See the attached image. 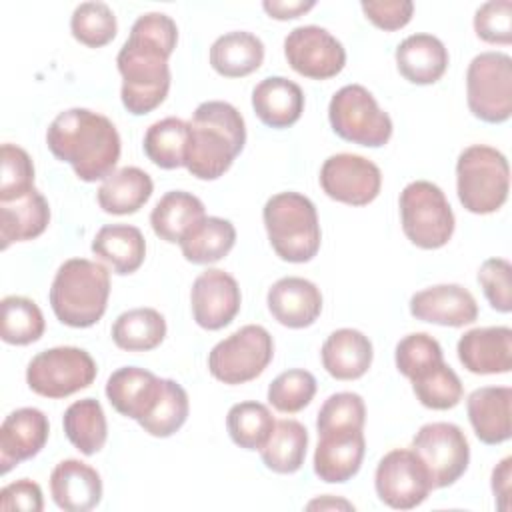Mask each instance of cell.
I'll return each mask as SVG.
<instances>
[{
  "label": "cell",
  "instance_id": "6da1fadb",
  "mask_svg": "<svg viewBox=\"0 0 512 512\" xmlns=\"http://www.w3.org/2000/svg\"><path fill=\"white\" fill-rule=\"evenodd\" d=\"M176 42L178 28L168 14L146 12L132 24L116 56L122 76L120 98L130 114H148L166 100L172 78L168 58Z\"/></svg>",
  "mask_w": 512,
  "mask_h": 512
},
{
  "label": "cell",
  "instance_id": "7a4b0ae2",
  "mask_svg": "<svg viewBox=\"0 0 512 512\" xmlns=\"http://www.w3.org/2000/svg\"><path fill=\"white\" fill-rule=\"evenodd\" d=\"M54 158L68 162L84 182L108 178L120 160V134L110 118L88 108L60 112L46 130Z\"/></svg>",
  "mask_w": 512,
  "mask_h": 512
},
{
  "label": "cell",
  "instance_id": "3957f363",
  "mask_svg": "<svg viewBox=\"0 0 512 512\" xmlns=\"http://www.w3.org/2000/svg\"><path fill=\"white\" fill-rule=\"evenodd\" d=\"M184 166L198 180L220 178L246 144L242 114L222 100L202 102L190 118Z\"/></svg>",
  "mask_w": 512,
  "mask_h": 512
},
{
  "label": "cell",
  "instance_id": "277c9868",
  "mask_svg": "<svg viewBox=\"0 0 512 512\" xmlns=\"http://www.w3.org/2000/svg\"><path fill=\"white\" fill-rule=\"evenodd\" d=\"M108 296V268L86 258H70L60 264L50 286L54 316L72 328L94 326L106 312Z\"/></svg>",
  "mask_w": 512,
  "mask_h": 512
},
{
  "label": "cell",
  "instance_id": "5b68a950",
  "mask_svg": "<svg viewBox=\"0 0 512 512\" xmlns=\"http://www.w3.org/2000/svg\"><path fill=\"white\" fill-rule=\"evenodd\" d=\"M264 228L274 252L294 264L310 262L320 250L316 206L300 192H278L262 208Z\"/></svg>",
  "mask_w": 512,
  "mask_h": 512
},
{
  "label": "cell",
  "instance_id": "8992f818",
  "mask_svg": "<svg viewBox=\"0 0 512 512\" xmlns=\"http://www.w3.org/2000/svg\"><path fill=\"white\" fill-rule=\"evenodd\" d=\"M510 190L506 156L486 144L464 148L456 160V192L472 214H492L504 206Z\"/></svg>",
  "mask_w": 512,
  "mask_h": 512
},
{
  "label": "cell",
  "instance_id": "52a82bcc",
  "mask_svg": "<svg viewBox=\"0 0 512 512\" xmlns=\"http://www.w3.org/2000/svg\"><path fill=\"white\" fill-rule=\"evenodd\" d=\"M400 220L406 238L422 248L436 250L454 234V212L434 182L414 180L400 192Z\"/></svg>",
  "mask_w": 512,
  "mask_h": 512
},
{
  "label": "cell",
  "instance_id": "ba28073f",
  "mask_svg": "<svg viewBox=\"0 0 512 512\" xmlns=\"http://www.w3.org/2000/svg\"><path fill=\"white\" fill-rule=\"evenodd\" d=\"M332 130L346 142L366 148H380L392 136V120L378 106L372 92L360 84H346L328 104Z\"/></svg>",
  "mask_w": 512,
  "mask_h": 512
},
{
  "label": "cell",
  "instance_id": "9c48e42d",
  "mask_svg": "<svg viewBox=\"0 0 512 512\" xmlns=\"http://www.w3.org/2000/svg\"><path fill=\"white\" fill-rule=\"evenodd\" d=\"M470 112L488 124L506 122L512 114V58L504 52H482L466 70Z\"/></svg>",
  "mask_w": 512,
  "mask_h": 512
},
{
  "label": "cell",
  "instance_id": "30bf717a",
  "mask_svg": "<svg viewBox=\"0 0 512 512\" xmlns=\"http://www.w3.org/2000/svg\"><path fill=\"white\" fill-rule=\"evenodd\" d=\"M274 356V340L264 326L246 324L220 340L208 354L210 374L224 384L258 378Z\"/></svg>",
  "mask_w": 512,
  "mask_h": 512
},
{
  "label": "cell",
  "instance_id": "8fae6325",
  "mask_svg": "<svg viewBox=\"0 0 512 512\" xmlns=\"http://www.w3.org/2000/svg\"><path fill=\"white\" fill-rule=\"evenodd\" d=\"M98 374L94 358L76 346H56L38 352L26 368L32 392L44 398H66L88 388Z\"/></svg>",
  "mask_w": 512,
  "mask_h": 512
},
{
  "label": "cell",
  "instance_id": "7c38bea8",
  "mask_svg": "<svg viewBox=\"0 0 512 512\" xmlns=\"http://www.w3.org/2000/svg\"><path fill=\"white\" fill-rule=\"evenodd\" d=\"M374 488L378 498L394 510L416 508L434 490L428 468L412 448H394L380 458Z\"/></svg>",
  "mask_w": 512,
  "mask_h": 512
},
{
  "label": "cell",
  "instance_id": "4fadbf2b",
  "mask_svg": "<svg viewBox=\"0 0 512 512\" xmlns=\"http://www.w3.org/2000/svg\"><path fill=\"white\" fill-rule=\"evenodd\" d=\"M412 450L428 468L434 488L454 484L466 472L470 462L466 434L452 422L424 424L412 438Z\"/></svg>",
  "mask_w": 512,
  "mask_h": 512
},
{
  "label": "cell",
  "instance_id": "5bb4252c",
  "mask_svg": "<svg viewBox=\"0 0 512 512\" xmlns=\"http://www.w3.org/2000/svg\"><path fill=\"white\" fill-rule=\"evenodd\" d=\"M284 56L294 72L312 80H328L342 72L346 50L326 28L298 26L284 38Z\"/></svg>",
  "mask_w": 512,
  "mask_h": 512
},
{
  "label": "cell",
  "instance_id": "9a60e30c",
  "mask_svg": "<svg viewBox=\"0 0 512 512\" xmlns=\"http://www.w3.org/2000/svg\"><path fill=\"white\" fill-rule=\"evenodd\" d=\"M320 186L324 194L348 206H366L380 194V168L358 154H334L320 168Z\"/></svg>",
  "mask_w": 512,
  "mask_h": 512
},
{
  "label": "cell",
  "instance_id": "2e32d148",
  "mask_svg": "<svg viewBox=\"0 0 512 512\" xmlns=\"http://www.w3.org/2000/svg\"><path fill=\"white\" fill-rule=\"evenodd\" d=\"M240 302L242 294L236 278L220 268H208L192 282V316L204 330H220L228 326L236 318Z\"/></svg>",
  "mask_w": 512,
  "mask_h": 512
},
{
  "label": "cell",
  "instance_id": "e0dca14e",
  "mask_svg": "<svg viewBox=\"0 0 512 512\" xmlns=\"http://www.w3.org/2000/svg\"><path fill=\"white\" fill-rule=\"evenodd\" d=\"M410 314L422 322L460 328L478 318V304L460 284H436L410 298Z\"/></svg>",
  "mask_w": 512,
  "mask_h": 512
},
{
  "label": "cell",
  "instance_id": "ac0fdd59",
  "mask_svg": "<svg viewBox=\"0 0 512 512\" xmlns=\"http://www.w3.org/2000/svg\"><path fill=\"white\" fill-rule=\"evenodd\" d=\"M50 432L48 418L38 408H18L0 426V472L34 458L46 444Z\"/></svg>",
  "mask_w": 512,
  "mask_h": 512
},
{
  "label": "cell",
  "instance_id": "d6986e66",
  "mask_svg": "<svg viewBox=\"0 0 512 512\" xmlns=\"http://www.w3.org/2000/svg\"><path fill=\"white\" fill-rule=\"evenodd\" d=\"M456 352L472 374H506L512 368V330L508 326L472 328L458 340Z\"/></svg>",
  "mask_w": 512,
  "mask_h": 512
},
{
  "label": "cell",
  "instance_id": "ffe728a7",
  "mask_svg": "<svg viewBox=\"0 0 512 512\" xmlns=\"http://www.w3.org/2000/svg\"><path fill=\"white\" fill-rule=\"evenodd\" d=\"M274 320L286 328L312 326L322 312L320 288L300 276H286L272 284L266 296Z\"/></svg>",
  "mask_w": 512,
  "mask_h": 512
},
{
  "label": "cell",
  "instance_id": "44dd1931",
  "mask_svg": "<svg viewBox=\"0 0 512 512\" xmlns=\"http://www.w3.org/2000/svg\"><path fill=\"white\" fill-rule=\"evenodd\" d=\"M164 378L138 366H124L110 374L106 382V398L112 408L136 422H140L154 408Z\"/></svg>",
  "mask_w": 512,
  "mask_h": 512
},
{
  "label": "cell",
  "instance_id": "7402d4cb",
  "mask_svg": "<svg viewBox=\"0 0 512 512\" xmlns=\"http://www.w3.org/2000/svg\"><path fill=\"white\" fill-rule=\"evenodd\" d=\"M50 494L60 510L88 512L102 500V480L90 464L66 458L50 474Z\"/></svg>",
  "mask_w": 512,
  "mask_h": 512
},
{
  "label": "cell",
  "instance_id": "603a6c76",
  "mask_svg": "<svg viewBox=\"0 0 512 512\" xmlns=\"http://www.w3.org/2000/svg\"><path fill=\"white\" fill-rule=\"evenodd\" d=\"M318 436L320 440L314 452L316 476L328 484H342L356 476L366 452L362 430L326 432Z\"/></svg>",
  "mask_w": 512,
  "mask_h": 512
},
{
  "label": "cell",
  "instance_id": "cb8c5ba5",
  "mask_svg": "<svg viewBox=\"0 0 512 512\" xmlns=\"http://www.w3.org/2000/svg\"><path fill=\"white\" fill-rule=\"evenodd\" d=\"M510 402L512 388L508 386H482L470 392L466 410L474 434L480 442L496 446L510 438Z\"/></svg>",
  "mask_w": 512,
  "mask_h": 512
},
{
  "label": "cell",
  "instance_id": "d4e9b609",
  "mask_svg": "<svg viewBox=\"0 0 512 512\" xmlns=\"http://www.w3.org/2000/svg\"><path fill=\"white\" fill-rule=\"evenodd\" d=\"M252 108L262 124L288 128L302 116L304 92L296 82L284 76H268L254 86Z\"/></svg>",
  "mask_w": 512,
  "mask_h": 512
},
{
  "label": "cell",
  "instance_id": "484cf974",
  "mask_svg": "<svg viewBox=\"0 0 512 512\" xmlns=\"http://www.w3.org/2000/svg\"><path fill=\"white\" fill-rule=\"evenodd\" d=\"M398 72L412 84L426 86L438 82L448 68V50L432 34H412L396 48Z\"/></svg>",
  "mask_w": 512,
  "mask_h": 512
},
{
  "label": "cell",
  "instance_id": "4316f807",
  "mask_svg": "<svg viewBox=\"0 0 512 512\" xmlns=\"http://www.w3.org/2000/svg\"><path fill=\"white\" fill-rule=\"evenodd\" d=\"M324 370L336 380H356L364 376L372 364V342L360 330H334L320 350Z\"/></svg>",
  "mask_w": 512,
  "mask_h": 512
},
{
  "label": "cell",
  "instance_id": "83f0119b",
  "mask_svg": "<svg viewBox=\"0 0 512 512\" xmlns=\"http://www.w3.org/2000/svg\"><path fill=\"white\" fill-rule=\"evenodd\" d=\"M204 218L206 210L198 196L184 190H170L152 208L150 226L160 240L180 244Z\"/></svg>",
  "mask_w": 512,
  "mask_h": 512
},
{
  "label": "cell",
  "instance_id": "f1b7e54d",
  "mask_svg": "<svg viewBox=\"0 0 512 512\" xmlns=\"http://www.w3.org/2000/svg\"><path fill=\"white\" fill-rule=\"evenodd\" d=\"M50 222L48 200L32 188L24 196L10 202H0V240L2 250L12 242H26L38 238Z\"/></svg>",
  "mask_w": 512,
  "mask_h": 512
},
{
  "label": "cell",
  "instance_id": "f546056e",
  "mask_svg": "<svg viewBox=\"0 0 512 512\" xmlns=\"http://www.w3.org/2000/svg\"><path fill=\"white\" fill-rule=\"evenodd\" d=\"M92 252L106 262L112 272L126 276L142 266L146 256V240L136 226L106 224L96 232Z\"/></svg>",
  "mask_w": 512,
  "mask_h": 512
},
{
  "label": "cell",
  "instance_id": "4dcf8cb0",
  "mask_svg": "<svg viewBox=\"0 0 512 512\" xmlns=\"http://www.w3.org/2000/svg\"><path fill=\"white\" fill-rule=\"evenodd\" d=\"M154 184L148 172L138 166H124L102 180L96 198L98 206L116 216L138 212L152 196Z\"/></svg>",
  "mask_w": 512,
  "mask_h": 512
},
{
  "label": "cell",
  "instance_id": "1f68e13d",
  "mask_svg": "<svg viewBox=\"0 0 512 512\" xmlns=\"http://www.w3.org/2000/svg\"><path fill=\"white\" fill-rule=\"evenodd\" d=\"M264 60L262 40L246 30L218 36L210 46V66L226 78H242L260 68Z\"/></svg>",
  "mask_w": 512,
  "mask_h": 512
},
{
  "label": "cell",
  "instance_id": "d6a6232c",
  "mask_svg": "<svg viewBox=\"0 0 512 512\" xmlns=\"http://www.w3.org/2000/svg\"><path fill=\"white\" fill-rule=\"evenodd\" d=\"M308 448V430L304 424L292 418H282L274 424V430L266 444L260 448L262 462L276 474H294L302 468Z\"/></svg>",
  "mask_w": 512,
  "mask_h": 512
},
{
  "label": "cell",
  "instance_id": "836d02e7",
  "mask_svg": "<svg viewBox=\"0 0 512 512\" xmlns=\"http://www.w3.org/2000/svg\"><path fill=\"white\" fill-rule=\"evenodd\" d=\"M62 426L72 446L84 456L100 452L106 444V416L100 402L94 398H82L72 402L62 416Z\"/></svg>",
  "mask_w": 512,
  "mask_h": 512
},
{
  "label": "cell",
  "instance_id": "e575fe53",
  "mask_svg": "<svg viewBox=\"0 0 512 512\" xmlns=\"http://www.w3.org/2000/svg\"><path fill=\"white\" fill-rule=\"evenodd\" d=\"M166 320L154 308H132L122 312L112 324V340L126 352H148L162 344Z\"/></svg>",
  "mask_w": 512,
  "mask_h": 512
},
{
  "label": "cell",
  "instance_id": "d590c367",
  "mask_svg": "<svg viewBox=\"0 0 512 512\" xmlns=\"http://www.w3.org/2000/svg\"><path fill=\"white\" fill-rule=\"evenodd\" d=\"M190 138V124L182 118L168 116L154 122L144 134V154L152 164L164 170L184 166Z\"/></svg>",
  "mask_w": 512,
  "mask_h": 512
},
{
  "label": "cell",
  "instance_id": "8d00e7d4",
  "mask_svg": "<svg viewBox=\"0 0 512 512\" xmlns=\"http://www.w3.org/2000/svg\"><path fill=\"white\" fill-rule=\"evenodd\" d=\"M236 242V228L220 216H206L182 242V254L192 264H212L222 260Z\"/></svg>",
  "mask_w": 512,
  "mask_h": 512
},
{
  "label": "cell",
  "instance_id": "74e56055",
  "mask_svg": "<svg viewBox=\"0 0 512 512\" xmlns=\"http://www.w3.org/2000/svg\"><path fill=\"white\" fill-rule=\"evenodd\" d=\"M0 336L6 344L26 346L42 338L46 322L38 304L26 296H6L0 302Z\"/></svg>",
  "mask_w": 512,
  "mask_h": 512
},
{
  "label": "cell",
  "instance_id": "f35d334b",
  "mask_svg": "<svg viewBox=\"0 0 512 512\" xmlns=\"http://www.w3.org/2000/svg\"><path fill=\"white\" fill-rule=\"evenodd\" d=\"M274 416L266 404L248 400L234 404L226 414L232 442L244 450H260L274 430Z\"/></svg>",
  "mask_w": 512,
  "mask_h": 512
},
{
  "label": "cell",
  "instance_id": "ab89813d",
  "mask_svg": "<svg viewBox=\"0 0 512 512\" xmlns=\"http://www.w3.org/2000/svg\"><path fill=\"white\" fill-rule=\"evenodd\" d=\"M188 412H190V402H188L186 390L176 380L164 378V384L154 408L138 424L150 436L168 438L184 426Z\"/></svg>",
  "mask_w": 512,
  "mask_h": 512
},
{
  "label": "cell",
  "instance_id": "60d3db41",
  "mask_svg": "<svg viewBox=\"0 0 512 512\" xmlns=\"http://www.w3.org/2000/svg\"><path fill=\"white\" fill-rule=\"evenodd\" d=\"M410 382L418 402L430 410H450L464 396L458 374L444 360Z\"/></svg>",
  "mask_w": 512,
  "mask_h": 512
},
{
  "label": "cell",
  "instance_id": "b9f144b4",
  "mask_svg": "<svg viewBox=\"0 0 512 512\" xmlns=\"http://www.w3.org/2000/svg\"><path fill=\"white\" fill-rule=\"evenodd\" d=\"M116 30V16L104 2H82L72 12L70 32L80 44L88 48L106 46L114 40Z\"/></svg>",
  "mask_w": 512,
  "mask_h": 512
},
{
  "label": "cell",
  "instance_id": "7bdbcfd3",
  "mask_svg": "<svg viewBox=\"0 0 512 512\" xmlns=\"http://www.w3.org/2000/svg\"><path fill=\"white\" fill-rule=\"evenodd\" d=\"M316 394V378L302 368H292L278 374L268 386V402L284 414L304 410Z\"/></svg>",
  "mask_w": 512,
  "mask_h": 512
},
{
  "label": "cell",
  "instance_id": "ee69618b",
  "mask_svg": "<svg viewBox=\"0 0 512 512\" xmlns=\"http://www.w3.org/2000/svg\"><path fill=\"white\" fill-rule=\"evenodd\" d=\"M364 422H366V406L362 396L356 392H336L328 396L320 406L318 418H316V430L318 434L362 430Z\"/></svg>",
  "mask_w": 512,
  "mask_h": 512
},
{
  "label": "cell",
  "instance_id": "f6af8a7d",
  "mask_svg": "<svg viewBox=\"0 0 512 512\" xmlns=\"http://www.w3.org/2000/svg\"><path fill=\"white\" fill-rule=\"evenodd\" d=\"M394 360L398 372L404 374L408 380H414L432 366L440 364L444 356L436 338H432L426 332H414L404 336L396 344Z\"/></svg>",
  "mask_w": 512,
  "mask_h": 512
},
{
  "label": "cell",
  "instance_id": "bcb514c9",
  "mask_svg": "<svg viewBox=\"0 0 512 512\" xmlns=\"http://www.w3.org/2000/svg\"><path fill=\"white\" fill-rule=\"evenodd\" d=\"M0 164V202L16 200L34 188V164L24 148L2 144Z\"/></svg>",
  "mask_w": 512,
  "mask_h": 512
},
{
  "label": "cell",
  "instance_id": "7dc6e473",
  "mask_svg": "<svg viewBox=\"0 0 512 512\" xmlns=\"http://www.w3.org/2000/svg\"><path fill=\"white\" fill-rule=\"evenodd\" d=\"M478 282L488 304L502 314L512 310V266L506 258H488L478 270Z\"/></svg>",
  "mask_w": 512,
  "mask_h": 512
},
{
  "label": "cell",
  "instance_id": "c3c4849f",
  "mask_svg": "<svg viewBox=\"0 0 512 512\" xmlns=\"http://www.w3.org/2000/svg\"><path fill=\"white\" fill-rule=\"evenodd\" d=\"M474 32L488 44L512 42V2L494 0L482 4L474 14Z\"/></svg>",
  "mask_w": 512,
  "mask_h": 512
},
{
  "label": "cell",
  "instance_id": "681fc988",
  "mask_svg": "<svg viewBox=\"0 0 512 512\" xmlns=\"http://www.w3.org/2000/svg\"><path fill=\"white\" fill-rule=\"evenodd\" d=\"M360 8L374 26L386 32L404 28L414 14V4L410 0H368L362 2Z\"/></svg>",
  "mask_w": 512,
  "mask_h": 512
},
{
  "label": "cell",
  "instance_id": "f907efd6",
  "mask_svg": "<svg viewBox=\"0 0 512 512\" xmlns=\"http://www.w3.org/2000/svg\"><path fill=\"white\" fill-rule=\"evenodd\" d=\"M44 508L42 490L36 482L28 478H20L12 484H6L0 490V510H24V512H40Z\"/></svg>",
  "mask_w": 512,
  "mask_h": 512
},
{
  "label": "cell",
  "instance_id": "816d5d0a",
  "mask_svg": "<svg viewBox=\"0 0 512 512\" xmlns=\"http://www.w3.org/2000/svg\"><path fill=\"white\" fill-rule=\"evenodd\" d=\"M510 478H512V458L506 456L492 470V492L500 510H510Z\"/></svg>",
  "mask_w": 512,
  "mask_h": 512
},
{
  "label": "cell",
  "instance_id": "f5cc1de1",
  "mask_svg": "<svg viewBox=\"0 0 512 512\" xmlns=\"http://www.w3.org/2000/svg\"><path fill=\"white\" fill-rule=\"evenodd\" d=\"M316 6V2L308 0H264L262 2V8L264 12L270 16V18H276V20H292V18H298L302 14H306L308 10H312Z\"/></svg>",
  "mask_w": 512,
  "mask_h": 512
},
{
  "label": "cell",
  "instance_id": "db71d44e",
  "mask_svg": "<svg viewBox=\"0 0 512 512\" xmlns=\"http://www.w3.org/2000/svg\"><path fill=\"white\" fill-rule=\"evenodd\" d=\"M338 506H342V508H352L354 510V506L352 504H348V502H344V500H314V502H310L308 504V508H338Z\"/></svg>",
  "mask_w": 512,
  "mask_h": 512
}]
</instances>
